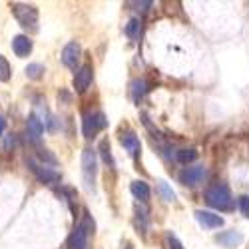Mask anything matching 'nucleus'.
Wrapping results in <instances>:
<instances>
[{
    "label": "nucleus",
    "instance_id": "nucleus-10",
    "mask_svg": "<svg viewBox=\"0 0 249 249\" xmlns=\"http://www.w3.org/2000/svg\"><path fill=\"white\" fill-rule=\"evenodd\" d=\"M196 219L199 221V225L207 227V230H217V227L223 225V217H219L217 213L213 212H203V210H197L196 212Z\"/></svg>",
    "mask_w": 249,
    "mask_h": 249
},
{
    "label": "nucleus",
    "instance_id": "nucleus-17",
    "mask_svg": "<svg viewBox=\"0 0 249 249\" xmlns=\"http://www.w3.org/2000/svg\"><path fill=\"white\" fill-rule=\"evenodd\" d=\"M158 192H160V196H161L163 201H176V192L168 185V181L160 179L158 181Z\"/></svg>",
    "mask_w": 249,
    "mask_h": 249
},
{
    "label": "nucleus",
    "instance_id": "nucleus-16",
    "mask_svg": "<svg viewBox=\"0 0 249 249\" xmlns=\"http://www.w3.org/2000/svg\"><path fill=\"white\" fill-rule=\"evenodd\" d=\"M132 100L134 102H140L143 96H146L148 92V84H146V80H134L132 82Z\"/></svg>",
    "mask_w": 249,
    "mask_h": 249
},
{
    "label": "nucleus",
    "instance_id": "nucleus-24",
    "mask_svg": "<svg viewBox=\"0 0 249 249\" xmlns=\"http://www.w3.org/2000/svg\"><path fill=\"white\" fill-rule=\"evenodd\" d=\"M165 243H168V247H170V249H183L181 241H179V239H178L174 233H170V231L165 233Z\"/></svg>",
    "mask_w": 249,
    "mask_h": 249
},
{
    "label": "nucleus",
    "instance_id": "nucleus-25",
    "mask_svg": "<svg viewBox=\"0 0 249 249\" xmlns=\"http://www.w3.org/2000/svg\"><path fill=\"white\" fill-rule=\"evenodd\" d=\"M239 210L245 217H249V196H241L239 197Z\"/></svg>",
    "mask_w": 249,
    "mask_h": 249
},
{
    "label": "nucleus",
    "instance_id": "nucleus-7",
    "mask_svg": "<svg viewBox=\"0 0 249 249\" xmlns=\"http://www.w3.org/2000/svg\"><path fill=\"white\" fill-rule=\"evenodd\" d=\"M80 58H82V46L78 42H68L62 50V62L64 66L70 70H76L80 64Z\"/></svg>",
    "mask_w": 249,
    "mask_h": 249
},
{
    "label": "nucleus",
    "instance_id": "nucleus-15",
    "mask_svg": "<svg viewBox=\"0 0 249 249\" xmlns=\"http://www.w3.org/2000/svg\"><path fill=\"white\" fill-rule=\"evenodd\" d=\"M241 241H243V235H241L239 231H227V233L217 235V243H221V245H223V247H227V249L237 247Z\"/></svg>",
    "mask_w": 249,
    "mask_h": 249
},
{
    "label": "nucleus",
    "instance_id": "nucleus-9",
    "mask_svg": "<svg viewBox=\"0 0 249 249\" xmlns=\"http://www.w3.org/2000/svg\"><path fill=\"white\" fill-rule=\"evenodd\" d=\"M92 231L88 230V227L84 223H80L76 230L72 231V235L68 237V247L70 249H86L88 247V235Z\"/></svg>",
    "mask_w": 249,
    "mask_h": 249
},
{
    "label": "nucleus",
    "instance_id": "nucleus-12",
    "mask_svg": "<svg viewBox=\"0 0 249 249\" xmlns=\"http://www.w3.org/2000/svg\"><path fill=\"white\" fill-rule=\"evenodd\" d=\"M26 132H28V136H30L32 142H40V138H42L44 124H42V120H40L36 114H30L28 116V120H26Z\"/></svg>",
    "mask_w": 249,
    "mask_h": 249
},
{
    "label": "nucleus",
    "instance_id": "nucleus-13",
    "mask_svg": "<svg viewBox=\"0 0 249 249\" xmlns=\"http://www.w3.org/2000/svg\"><path fill=\"white\" fill-rule=\"evenodd\" d=\"M120 143L124 148L128 150V154L132 156V158H136L138 156V152H140V140H138V136L134 134V132H126V134H122L120 136Z\"/></svg>",
    "mask_w": 249,
    "mask_h": 249
},
{
    "label": "nucleus",
    "instance_id": "nucleus-26",
    "mask_svg": "<svg viewBox=\"0 0 249 249\" xmlns=\"http://www.w3.org/2000/svg\"><path fill=\"white\" fill-rule=\"evenodd\" d=\"M4 126H6V120H4L2 116H0V134L4 132Z\"/></svg>",
    "mask_w": 249,
    "mask_h": 249
},
{
    "label": "nucleus",
    "instance_id": "nucleus-21",
    "mask_svg": "<svg viewBox=\"0 0 249 249\" xmlns=\"http://www.w3.org/2000/svg\"><path fill=\"white\" fill-rule=\"evenodd\" d=\"M12 76V70H10V64H8V60L0 54V82H8Z\"/></svg>",
    "mask_w": 249,
    "mask_h": 249
},
{
    "label": "nucleus",
    "instance_id": "nucleus-5",
    "mask_svg": "<svg viewBox=\"0 0 249 249\" xmlns=\"http://www.w3.org/2000/svg\"><path fill=\"white\" fill-rule=\"evenodd\" d=\"M28 168L32 170V174L42 183H56V181H60V174L58 172L46 168V165H42V163H38L36 160H28Z\"/></svg>",
    "mask_w": 249,
    "mask_h": 249
},
{
    "label": "nucleus",
    "instance_id": "nucleus-18",
    "mask_svg": "<svg viewBox=\"0 0 249 249\" xmlns=\"http://www.w3.org/2000/svg\"><path fill=\"white\" fill-rule=\"evenodd\" d=\"M140 30H142V22H140V18H132L130 22L126 24V36L136 40L140 36Z\"/></svg>",
    "mask_w": 249,
    "mask_h": 249
},
{
    "label": "nucleus",
    "instance_id": "nucleus-3",
    "mask_svg": "<svg viewBox=\"0 0 249 249\" xmlns=\"http://www.w3.org/2000/svg\"><path fill=\"white\" fill-rule=\"evenodd\" d=\"M96 174H98V160H96V152L86 148L82 152V178H84L86 188L92 192L94 183H96Z\"/></svg>",
    "mask_w": 249,
    "mask_h": 249
},
{
    "label": "nucleus",
    "instance_id": "nucleus-8",
    "mask_svg": "<svg viewBox=\"0 0 249 249\" xmlns=\"http://www.w3.org/2000/svg\"><path fill=\"white\" fill-rule=\"evenodd\" d=\"M203 178H205V168L203 165H194V168H185V170L179 172V181L183 185H190V188L197 185Z\"/></svg>",
    "mask_w": 249,
    "mask_h": 249
},
{
    "label": "nucleus",
    "instance_id": "nucleus-11",
    "mask_svg": "<svg viewBox=\"0 0 249 249\" xmlns=\"http://www.w3.org/2000/svg\"><path fill=\"white\" fill-rule=\"evenodd\" d=\"M12 50L18 58H26L32 52V40L24 34H18L12 38Z\"/></svg>",
    "mask_w": 249,
    "mask_h": 249
},
{
    "label": "nucleus",
    "instance_id": "nucleus-20",
    "mask_svg": "<svg viewBox=\"0 0 249 249\" xmlns=\"http://www.w3.org/2000/svg\"><path fill=\"white\" fill-rule=\"evenodd\" d=\"M26 76L30 78V80H38V78H42L44 76V66L42 64H28L26 66Z\"/></svg>",
    "mask_w": 249,
    "mask_h": 249
},
{
    "label": "nucleus",
    "instance_id": "nucleus-6",
    "mask_svg": "<svg viewBox=\"0 0 249 249\" xmlns=\"http://www.w3.org/2000/svg\"><path fill=\"white\" fill-rule=\"evenodd\" d=\"M92 78H94V70H92V64H84V66H80V70L76 72L74 76V90L78 94H84L90 84H92Z\"/></svg>",
    "mask_w": 249,
    "mask_h": 249
},
{
    "label": "nucleus",
    "instance_id": "nucleus-19",
    "mask_svg": "<svg viewBox=\"0 0 249 249\" xmlns=\"http://www.w3.org/2000/svg\"><path fill=\"white\" fill-rule=\"evenodd\" d=\"M197 158V152L194 150V148H188V150H179L178 154H176V160L179 161V163H190V161H194Z\"/></svg>",
    "mask_w": 249,
    "mask_h": 249
},
{
    "label": "nucleus",
    "instance_id": "nucleus-14",
    "mask_svg": "<svg viewBox=\"0 0 249 249\" xmlns=\"http://www.w3.org/2000/svg\"><path fill=\"white\" fill-rule=\"evenodd\" d=\"M130 192H132V196H134L136 199H140V201H148L150 196H152L150 185H148L146 181H140V179H138V181H132Z\"/></svg>",
    "mask_w": 249,
    "mask_h": 249
},
{
    "label": "nucleus",
    "instance_id": "nucleus-1",
    "mask_svg": "<svg viewBox=\"0 0 249 249\" xmlns=\"http://www.w3.org/2000/svg\"><path fill=\"white\" fill-rule=\"evenodd\" d=\"M205 199L213 210H219V212H233V207H235L230 188L223 185V183H215V185H212V188H207Z\"/></svg>",
    "mask_w": 249,
    "mask_h": 249
},
{
    "label": "nucleus",
    "instance_id": "nucleus-4",
    "mask_svg": "<svg viewBox=\"0 0 249 249\" xmlns=\"http://www.w3.org/2000/svg\"><path fill=\"white\" fill-rule=\"evenodd\" d=\"M106 126H108V120L102 112L84 114V120H82V132H84L86 138H94L100 130H104Z\"/></svg>",
    "mask_w": 249,
    "mask_h": 249
},
{
    "label": "nucleus",
    "instance_id": "nucleus-22",
    "mask_svg": "<svg viewBox=\"0 0 249 249\" xmlns=\"http://www.w3.org/2000/svg\"><path fill=\"white\" fill-rule=\"evenodd\" d=\"M100 154H102L104 161L110 163V165H114V158H112V152H110V142H108V140H102V142H100Z\"/></svg>",
    "mask_w": 249,
    "mask_h": 249
},
{
    "label": "nucleus",
    "instance_id": "nucleus-23",
    "mask_svg": "<svg viewBox=\"0 0 249 249\" xmlns=\"http://www.w3.org/2000/svg\"><path fill=\"white\" fill-rule=\"evenodd\" d=\"M38 160H40V161H44V165H46V163H52V165L58 163L56 156L50 154V150H38Z\"/></svg>",
    "mask_w": 249,
    "mask_h": 249
},
{
    "label": "nucleus",
    "instance_id": "nucleus-2",
    "mask_svg": "<svg viewBox=\"0 0 249 249\" xmlns=\"http://www.w3.org/2000/svg\"><path fill=\"white\" fill-rule=\"evenodd\" d=\"M10 8H12V14L16 16V20L20 22L22 28H26L30 32L38 30V8L36 6L22 4V2H12Z\"/></svg>",
    "mask_w": 249,
    "mask_h": 249
}]
</instances>
